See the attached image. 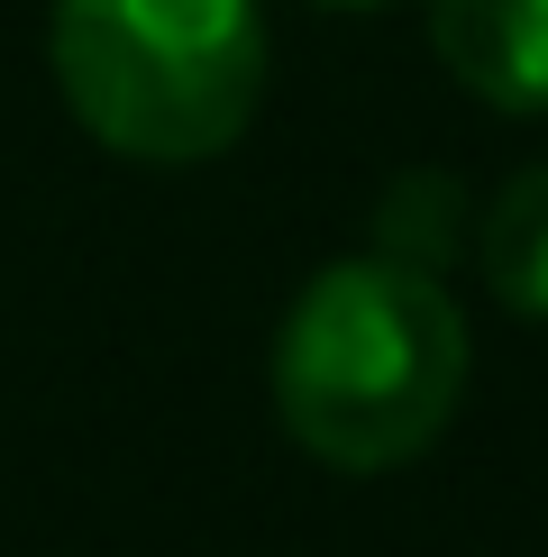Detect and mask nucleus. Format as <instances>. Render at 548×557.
I'll use <instances>...</instances> for the list:
<instances>
[{
	"instance_id": "obj_1",
	"label": "nucleus",
	"mask_w": 548,
	"mask_h": 557,
	"mask_svg": "<svg viewBox=\"0 0 548 557\" xmlns=\"http://www.w3.org/2000/svg\"><path fill=\"white\" fill-rule=\"evenodd\" d=\"M466 393V311L429 265H320L274 338V411L320 467L384 475L448 430Z\"/></svg>"
},
{
	"instance_id": "obj_2",
	"label": "nucleus",
	"mask_w": 548,
	"mask_h": 557,
	"mask_svg": "<svg viewBox=\"0 0 548 557\" xmlns=\"http://www.w3.org/2000/svg\"><path fill=\"white\" fill-rule=\"evenodd\" d=\"M46 64L110 156L201 165L265 101V18L257 0H55Z\"/></svg>"
},
{
	"instance_id": "obj_3",
	"label": "nucleus",
	"mask_w": 548,
	"mask_h": 557,
	"mask_svg": "<svg viewBox=\"0 0 548 557\" xmlns=\"http://www.w3.org/2000/svg\"><path fill=\"white\" fill-rule=\"evenodd\" d=\"M429 46L485 110L548 120V0H429Z\"/></svg>"
},
{
	"instance_id": "obj_4",
	"label": "nucleus",
	"mask_w": 548,
	"mask_h": 557,
	"mask_svg": "<svg viewBox=\"0 0 548 557\" xmlns=\"http://www.w3.org/2000/svg\"><path fill=\"white\" fill-rule=\"evenodd\" d=\"M475 265L521 320H548V165L512 174L475 211Z\"/></svg>"
},
{
	"instance_id": "obj_5",
	"label": "nucleus",
	"mask_w": 548,
	"mask_h": 557,
	"mask_svg": "<svg viewBox=\"0 0 548 557\" xmlns=\"http://www.w3.org/2000/svg\"><path fill=\"white\" fill-rule=\"evenodd\" d=\"M457 228H466V201H457V183H448V174H402L394 193H384V211H375V238H384V257H402V265H429V274L448 265ZM466 238H475V228H466Z\"/></svg>"
},
{
	"instance_id": "obj_6",
	"label": "nucleus",
	"mask_w": 548,
	"mask_h": 557,
	"mask_svg": "<svg viewBox=\"0 0 548 557\" xmlns=\"http://www.w3.org/2000/svg\"><path fill=\"white\" fill-rule=\"evenodd\" d=\"M320 10H384V0H320Z\"/></svg>"
}]
</instances>
